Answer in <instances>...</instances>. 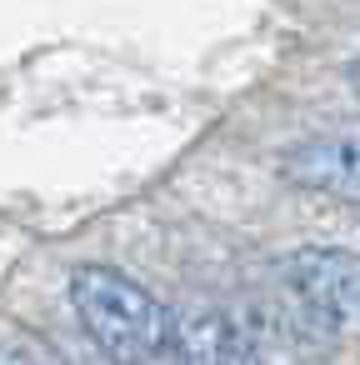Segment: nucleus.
I'll use <instances>...</instances> for the list:
<instances>
[{
    "label": "nucleus",
    "instance_id": "obj_1",
    "mask_svg": "<svg viewBox=\"0 0 360 365\" xmlns=\"http://www.w3.org/2000/svg\"><path fill=\"white\" fill-rule=\"evenodd\" d=\"M71 305L91 345L115 365H170L175 360V315L115 265H76Z\"/></svg>",
    "mask_w": 360,
    "mask_h": 365
},
{
    "label": "nucleus",
    "instance_id": "obj_2",
    "mask_svg": "<svg viewBox=\"0 0 360 365\" xmlns=\"http://www.w3.org/2000/svg\"><path fill=\"white\" fill-rule=\"evenodd\" d=\"M290 290L305 300L310 315L330 325H360V255L330 250V245H305L285 260Z\"/></svg>",
    "mask_w": 360,
    "mask_h": 365
},
{
    "label": "nucleus",
    "instance_id": "obj_3",
    "mask_svg": "<svg viewBox=\"0 0 360 365\" xmlns=\"http://www.w3.org/2000/svg\"><path fill=\"white\" fill-rule=\"evenodd\" d=\"M280 175L300 190L360 205V140H305L285 150Z\"/></svg>",
    "mask_w": 360,
    "mask_h": 365
},
{
    "label": "nucleus",
    "instance_id": "obj_4",
    "mask_svg": "<svg viewBox=\"0 0 360 365\" xmlns=\"http://www.w3.org/2000/svg\"><path fill=\"white\" fill-rule=\"evenodd\" d=\"M175 360L180 365H265L250 330L225 310H185L175 315Z\"/></svg>",
    "mask_w": 360,
    "mask_h": 365
},
{
    "label": "nucleus",
    "instance_id": "obj_5",
    "mask_svg": "<svg viewBox=\"0 0 360 365\" xmlns=\"http://www.w3.org/2000/svg\"><path fill=\"white\" fill-rule=\"evenodd\" d=\"M0 365H66V360L36 335H6L0 340Z\"/></svg>",
    "mask_w": 360,
    "mask_h": 365
},
{
    "label": "nucleus",
    "instance_id": "obj_6",
    "mask_svg": "<svg viewBox=\"0 0 360 365\" xmlns=\"http://www.w3.org/2000/svg\"><path fill=\"white\" fill-rule=\"evenodd\" d=\"M350 86H355V91H360V61H355V71H350Z\"/></svg>",
    "mask_w": 360,
    "mask_h": 365
}]
</instances>
